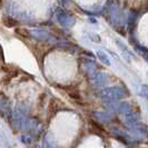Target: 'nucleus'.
Segmentation results:
<instances>
[{"mask_svg": "<svg viewBox=\"0 0 148 148\" xmlns=\"http://www.w3.org/2000/svg\"><path fill=\"white\" fill-rule=\"evenodd\" d=\"M126 92L123 88L119 87H110V88L103 89L99 94V97L104 98V99H108V100H117L123 97H125Z\"/></svg>", "mask_w": 148, "mask_h": 148, "instance_id": "obj_1", "label": "nucleus"}, {"mask_svg": "<svg viewBox=\"0 0 148 148\" xmlns=\"http://www.w3.org/2000/svg\"><path fill=\"white\" fill-rule=\"evenodd\" d=\"M0 64H2V52H1V49H0Z\"/></svg>", "mask_w": 148, "mask_h": 148, "instance_id": "obj_9", "label": "nucleus"}, {"mask_svg": "<svg viewBox=\"0 0 148 148\" xmlns=\"http://www.w3.org/2000/svg\"><path fill=\"white\" fill-rule=\"evenodd\" d=\"M140 118V116H139V114H137V112H129V114H127L126 116V121L128 124H136V123H138V120Z\"/></svg>", "mask_w": 148, "mask_h": 148, "instance_id": "obj_3", "label": "nucleus"}, {"mask_svg": "<svg viewBox=\"0 0 148 148\" xmlns=\"http://www.w3.org/2000/svg\"><path fill=\"white\" fill-rule=\"evenodd\" d=\"M97 56H98L99 59L101 60V62H104L105 65H110V59L108 58L107 53H105V52L101 51V50H98V51H97Z\"/></svg>", "mask_w": 148, "mask_h": 148, "instance_id": "obj_5", "label": "nucleus"}, {"mask_svg": "<svg viewBox=\"0 0 148 148\" xmlns=\"http://www.w3.org/2000/svg\"><path fill=\"white\" fill-rule=\"evenodd\" d=\"M117 44H118V47H119V48H120V49H121L123 51L125 52V55H126V56H130V57H134L133 52H132L130 50H129V49H128V48H127L126 45L124 44V42H123L121 40H117Z\"/></svg>", "mask_w": 148, "mask_h": 148, "instance_id": "obj_6", "label": "nucleus"}, {"mask_svg": "<svg viewBox=\"0 0 148 148\" xmlns=\"http://www.w3.org/2000/svg\"><path fill=\"white\" fill-rule=\"evenodd\" d=\"M141 95L148 99V86H143L141 87Z\"/></svg>", "mask_w": 148, "mask_h": 148, "instance_id": "obj_7", "label": "nucleus"}, {"mask_svg": "<svg viewBox=\"0 0 148 148\" xmlns=\"http://www.w3.org/2000/svg\"><path fill=\"white\" fill-rule=\"evenodd\" d=\"M117 111H129L130 109V106L126 103H117L116 105L112 106Z\"/></svg>", "mask_w": 148, "mask_h": 148, "instance_id": "obj_4", "label": "nucleus"}, {"mask_svg": "<svg viewBox=\"0 0 148 148\" xmlns=\"http://www.w3.org/2000/svg\"><path fill=\"white\" fill-rule=\"evenodd\" d=\"M92 80L97 86H103L107 82V76L103 73H94Z\"/></svg>", "mask_w": 148, "mask_h": 148, "instance_id": "obj_2", "label": "nucleus"}, {"mask_svg": "<svg viewBox=\"0 0 148 148\" xmlns=\"http://www.w3.org/2000/svg\"><path fill=\"white\" fill-rule=\"evenodd\" d=\"M139 50L141 51V55L144 56V58L148 61V51L147 50H144V49H141V48H139Z\"/></svg>", "mask_w": 148, "mask_h": 148, "instance_id": "obj_8", "label": "nucleus"}]
</instances>
